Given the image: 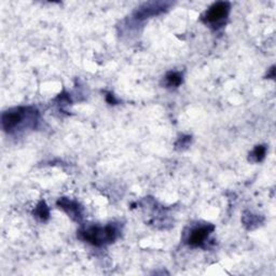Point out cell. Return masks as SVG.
I'll use <instances>...</instances> for the list:
<instances>
[{"label":"cell","mask_w":276,"mask_h":276,"mask_svg":"<svg viewBox=\"0 0 276 276\" xmlns=\"http://www.w3.org/2000/svg\"><path fill=\"white\" fill-rule=\"evenodd\" d=\"M29 112H31L29 108H17V109L4 112L2 115L3 130L7 132L16 130L17 126L22 124L26 115H28Z\"/></svg>","instance_id":"cell-2"},{"label":"cell","mask_w":276,"mask_h":276,"mask_svg":"<svg viewBox=\"0 0 276 276\" xmlns=\"http://www.w3.org/2000/svg\"><path fill=\"white\" fill-rule=\"evenodd\" d=\"M36 215L41 220H46L49 218V208L44 202H41V203L37 206Z\"/></svg>","instance_id":"cell-7"},{"label":"cell","mask_w":276,"mask_h":276,"mask_svg":"<svg viewBox=\"0 0 276 276\" xmlns=\"http://www.w3.org/2000/svg\"><path fill=\"white\" fill-rule=\"evenodd\" d=\"M230 11V4L228 2H217L209 8L208 11L205 13L204 19L206 23L211 25H218L223 23L224 18L228 17Z\"/></svg>","instance_id":"cell-3"},{"label":"cell","mask_w":276,"mask_h":276,"mask_svg":"<svg viewBox=\"0 0 276 276\" xmlns=\"http://www.w3.org/2000/svg\"><path fill=\"white\" fill-rule=\"evenodd\" d=\"M264 155H265V148L263 146H258L253 152V156L255 157L257 162L263 160Z\"/></svg>","instance_id":"cell-8"},{"label":"cell","mask_w":276,"mask_h":276,"mask_svg":"<svg viewBox=\"0 0 276 276\" xmlns=\"http://www.w3.org/2000/svg\"><path fill=\"white\" fill-rule=\"evenodd\" d=\"M58 205H60L63 209H65L67 213L70 215L71 217H77V219L80 217V211H79V206L75 202H71L67 199H62L58 202Z\"/></svg>","instance_id":"cell-5"},{"label":"cell","mask_w":276,"mask_h":276,"mask_svg":"<svg viewBox=\"0 0 276 276\" xmlns=\"http://www.w3.org/2000/svg\"><path fill=\"white\" fill-rule=\"evenodd\" d=\"M82 239L93 245L101 246L111 243L117 238V230L111 225L107 226H93L83 230L80 232Z\"/></svg>","instance_id":"cell-1"},{"label":"cell","mask_w":276,"mask_h":276,"mask_svg":"<svg viewBox=\"0 0 276 276\" xmlns=\"http://www.w3.org/2000/svg\"><path fill=\"white\" fill-rule=\"evenodd\" d=\"M166 81L170 86H178L182 81L181 75L178 72H170L166 76Z\"/></svg>","instance_id":"cell-6"},{"label":"cell","mask_w":276,"mask_h":276,"mask_svg":"<svg viewBox=\"0 0 276 276\" xmlns=\"http://www.w3.org/2000/svg\"><path fill=\"white\" fill-rule=\"evenodd\" d=\"M213 230H214L213 225H204L192 230L188 240L189 244L191 246H202L204 243V241L207 239V236L209 235V233Z\"/></svg>","instance_id":"cell-4"}]
</instances>
